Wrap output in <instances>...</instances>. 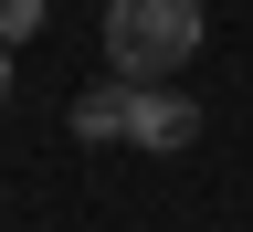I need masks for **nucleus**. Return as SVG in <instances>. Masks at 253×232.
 <instances>
[{
  "label": "nucleus",
  "instance_id": "1",
  "mask_svg": "<svg viewBox=\"0 0 253 232\" xmlns=\"http://www.w3.org/2000/svg\"><path fill=\"white\" fill-rule=\"evenodd\" d=\"M201 43H211L201 0H106V63H116V85H169Z\"/></svg>",
  "mask_w": 253,
  "mask_h": 232
},
{
  "label": "nucleus",
  "instance_id": "2",
  "mask_svg": "<svg viewBox=\"0 0 253 232\" xmlns=\"http://www.w3.org/2000/svg\"><path fill=\"white\" fill-rule=\"evenodd\" d=\"M74 138L84 148H158V158H179L190 138H201V106H190L179 85H95L74 95Z\"/></svg>",
  "mask_w": 253,
  "mask_h": 232
},
{
  "label": "nucleus",
  "instance_id": "3",
  "mask_svg": "<svg viewBox=\"0 0 253 232\" xmlns=\"http://www.w3.org/2000/svg\"><path fill=\"white\" fill-rule=\"evenodd\" d=\"M42 11H53V0H0V53L32 43V32H42Z\"/></svg>",
  "mask_w": 253,
  "mask_h": 232
},
{
  "label": "nucleus",
  "instance_id": "4",
  "mask_svg": "<svg viewBox=\"0 0 253 232\" xmlns=\"http://www.w3.org/2000/svg\"><path fill=\"white\" fill-rule=\"evenodd\" d=\"M0 106H11V53H0Z\"/></svg>",
  "mask_w": 253,
  "mask_h": 232
}]
</instances>
